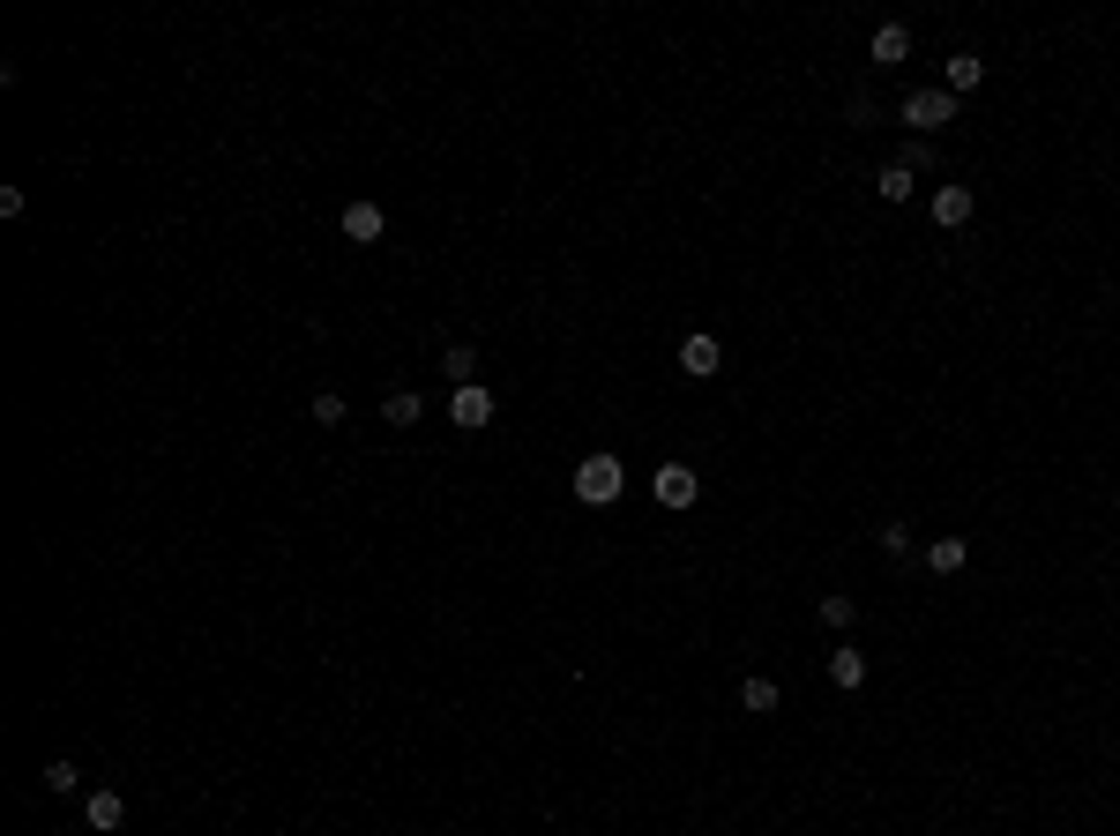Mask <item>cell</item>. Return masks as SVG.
<instances>
[{"mask_svg":"<svg viewBox=\"0 0 1120 836\" xmlns=\"http://www.w3.org/2000/svg\"><path fill=\"white\" fill-rule=\"evenodd\" d=\"M963 560H971V545H963V538H934V545H926V568H934V576H956Z\"/></svg>","mask_w":1120,"mask_h":836,"instance_id":"4fadbf2b","label":"cell"},{"mask_svg":"<svg viewBox=\"0 0 1120 836\" xmlns=\"http://www.w3.org/2000/svg\"><path fill=\"white\" fill-rule=\"evenodd\" d=\"M867 53H874V68H897V60H912V31L904 23H881L867 38Z\"/></svg>","mask_w":1120,"mask_h":836,"instance_id":"ba28073f","label":"cell"},{"mask_svg":"<svg viewBox=\"0 0 1120 836\" xmlns=\"http://www.w3.org/2000/svg\"><path fill=\"white\" fill-rule=\"evenodd\" d=\"M621 486H627L621 456H582V463H576V501H582V508L621 501Z\"/></svg>","mask_w":1120,"mask_h":836,"instance_id":"6da1fadb","label":"cell"},{"mask_svg":"<svg viewBox=\"0 0 1120 836\" xmlns=\"http://www.w3.org/2000/svg\"><path fill=\"white\" fill-rule=\"evenodd\" d=\"M859 620V605L852 597H822V627H852Z\"/></svg>","mask_w":1120,"mask_h":836,"instance_id":"ac0fdd59","label":"cell"},{"mask_svg":"<svg viewBox=\"0 0 1120 836\" xmlns=\"http://www.w3.org/2000/svg\"><path fill=\"white\" fill-rule=\"evenodd\" d=\"M949 120H956V97H949L942 83H934V90H912V97H904V127H912V135H934V127H949Z\"/></svg>","mask_w":1120,"mask_h":836,"instance_id":"7a4b0ae2","label":"cell"},{"mask_svg":"<svg viewBox=\"0 0 1120 836\" xmlns=\"http://www.w3.org/2000/svg\"><path fill=\"white\" fill-rule=\"evenodd\" d=\"M441 367H449V381L463 388V381L478 374V351H471V344H449V359H441Z\"/></svg>","mask_w":1120,"mask_h":836,"instance_id":"9a60e30c","label":"cell"},{"mask_svg":"<svg viewBox=\"0 0 1120 836\" xmlns=\"http://www.w3.org/2000/svg\"><path fill=\"white\" fill-rule=\"evenodd\" d=\"M777 703H785V695H777V680H762V672H747V680H740V710L770 717V710H777Z\"/></svg>","mask_w":1120,"mask_h":836,"instance_id":"8fae6325","label":"cell"},{"mask_svg":"<svg viewBox=\"0 0 1120 836\" xmlns=\"http://www.w3.org/2000/svg\"><path fill=\"white\" fill-rule=\"evenodd\" d=\"M83 822H90V829H105V836H113V829L127 822V799H120V792H90V799H83Z\"/></svg>","mask_w":1120,"mask_h":836,"instance_id":"30bf717a","label":"cell"},{"mask_svg":"<svg viewBox=\"0 0 1120 836\" xmlns=\"http://www.w3.org/2000/svg\"><path fill=\"white\" fill-rule=\"evenodd\" d=\"M979 83H986V60H979V53H956V60H949V83H942V90H949V97H963V90H979Z\"/></svg>","mask_w":1120,"mask_h":836,"instance_id":"7c38bea8","label":"cell"},{"mask_svg":"<svg viewBox=\"0 0 1120 836\" xmlns=\"http://www.w3.org/2000/svg\"><path fill=\"white\" fill-rule=\"evenodd\" d=\"M381 232H389L381 202H344V240H351V247H373Z\"/></svg>","mask_w":1120,"mask_h":836,"instance_id":"52a82bcc","label":"cell"},{"mask_svg":"<svg viewBox=\"0 0 1120 836\" xmlns=\"http://www.w3.org/2000/svg\"><path fill=\"white\" fill-rule=\"evenodd\" d=\"M830 680L852 695V687H867V650H852V642H836L830 650Z\"/></svg>","mask_w":1120,"mask_h":836,"instance_id":"9c48e42d","label":"cell"},{"mask_svg":"<svg viewBox=\"0 0 1120 836\" xmlns=\"http://www.w3.org/2000/svg\"><path fill=\"white\" fill-rule=\"evenodd\" d=\"M418 411H426V404H418V388H389V396H381V418H389V426H412Z\"/></svg>","mask_w":1120,"mask_h":836,"instance_id":"5bb4252c","label":"cell"},{"mask_svg":"<svg viewBox=\"0 0 1120 836\" xmlns=\"http://www.w3.org/2000/svg\"><path fill=\"white\" fill-rule=\"evenodd\" d=\"M314 426H344V396H336V388L314 396Z\"/></svg>","mask_w":1120,"mask_h":836,"instance_id":"d6986e66","label":"cell"},{"mask_svg":"<svg viewBox=\"0 0 1120 836\" xmlns=\"http://www.w3.org/2000/svg\"><path fill=\"white\" fill-rule=\"evenodd\" d=\"M76 785H83L76 762H45V792H76Z\"/></svg>","mask_w":1120,"mask_h":836,"instance_id":"2e32d148","label":"cell"},{"mask_svg":"<svg viewBox=\"0 0 1120 836\" xmlns=\"http://www.w3.org/2000/svg\"><path fill=\"white\" fill-rule=\"evenodd\" d=\"M881 553H912V531L904 523H881Z\"/></svg>","mask_w":1120,"mask_h":836,"instance_id":"ffe728a7","label":"cell"},{"mask_svg":"<svg viewBox=\"0 0 1120 836\" xmlns=\"http://www.w3.org/2000/svg\"><path fill=\"white\" fill-rule=\"evenodd\" d=\"M717 367H725V351H717V336H709V329L680 336V374H688V381H709Z\"/></svg>","mask_w":1120,"mask_h":836,"instance_id":"8992f818","label":"cell"},{"mask_svg":"<svg viewBox=\"0 0 1120 836\" xmlns=\"http://www.w3.org/2000/svg\"><path fill=\"white\" fill-rule=\"evenodd\" d=\"M449 418H457L463 433H478V426H494V388H478V381H463L457 396H449Z\"/></svg>","mask_w":1120,"mask_h":836,"instance_id":"5b68a950","label":"cell"},{"mask_svg":"<svg viewBox=\"0 0 1120 836\" xmlns=\"http://www.w3.org/2000/svg\"><path fill=\"white\" fill-rule=\"evenodd\" d=\"M881 202H912V172H904V165L881 172Z\"/></svg>","mask_w":1120,"mask_h":836,"instance_id":"e0dca14e","label":"cell"},{"mask_svg":"<svg viewBox=\"0 0 1120 836\" xmlns=\"http://www.w3.org/2000/svg\"><path fill=\"white\" fill-rule=\"evenodd\" d=\"M650 494H658L665 508H695V494H703V471H695V463H658V471H650Z\"/></svg>","mask_w":1120,"mask_h":836,"instance_id":"3957f363","label":"cell"},{"mask_svg":"<svg viewBox=\"0 0 1120 836\" xmlns=\"http://www.w3.org/2000/svg\"><path fill=\"white\" fill-rule=\"evenodd\" d=\"M926 209H934V224H942V232H956V224H971V209H979V195H971L963 179H942Z\"/></svg>","mask_w":1120,"mask_h":836,"instance_id":"277c9868","label":"cell"}]
</instances>
